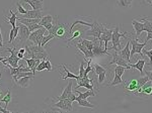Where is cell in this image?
<instances>
[{
  "label": "cell",
  "instance_id": "1",
  "mask_svg": "<svg viewBox=\"0 0 152 113\" xmlns=\"http://www.w3.org/2000/svg\"><path fill=\"white\" fill-rule=\"evenodd\" d=\"M119 25H117L116 28H115L114 31H113V34H112V48L113 51H117V53H119L120 51L122 50V41H120L121 40V38H124L125 40H130V38H127V31H124L123 33H120V30H119Z\"/></svg>",
  "mask_w": 152,
  "mask_h": 113
},
{
  "label": "cell",
  "instance_id": "2",
  "mask_svg": "<svg viewBox=\"0 0 152 113\" xmlns=\"http://www.w3.org/2000/svg\"><path fill=\"white\" fill-rule=\"evenodd\" d=\"M104 28H105V25L99 23L97 20H94V23H92V26L90 28L89 30H85V34H86V35H91V36H94V38L99 40L100 35H102V33H104Z\"/></svg>",
  "mask_w": 152,
  "mask_h": 113
},
{
  "label": "cell",
  "instance_id": "3",
  "mask_svg": "<svg viewBox=\"0 0 152 113\" xmlns=\"http://www.w3.org/2000/svg\"><path fill=\"white\" fill-rule=\"evenodd\" d=\"M111 56H113V60L107 64V66H111V65H114V64H116V65H119V66H123V67L127 68V70H129V69H131V65L127 62L125 59H123V56L120 55L119 53H117V51H114V53L111 54Z\"/></svg>",
  "mask_w": 152,
  "mask_h": 113
},
{
  "label": "cell",
  "instance_id": "4",
  "mask_svg": "<svg viewBox=\"0 0 152 113\" xmlns=\"http://www.w3.org/2000/svg\"><path fill=\"white\" fill-rule=\"evenodd\" d=\"M138 40H133V38H131L130 40V43H131V56H133L134 55H136V54H139L141 56H143V53H142V50H143L144 48L146 46V43H140L137 41Z\"/></svg>",
  "mask_w": 152,
  "mask_h": 113
},
{
  "label": "cell",
  "instance_id": "5",
  "mask_svg": "<svg viewBox=\"0 0 152 113\" xmlns=\"http://www.w3.org/2000/svg\"><path fill=\"white\" fill-rule=\"evenodd\" d=\"M72 103H73V101H71L70 99L66 98V99H63V100H59L57 103L53 104V107L59 108V109L63 110V111L70 112V111H72V110H73Z\"/></svg>",
  "mask_w": 152,
  "mask_h": 113
},
{
  "label": "cell",
  "instance_id": "6",
  "mask_svg": "<svg viewBox=\"0 0 152 113\" xmlns=\"http://www.w3.org/2000/svg\"><path fill=\"white\" fill-rule=\"evenodd\" d=\"M18 26H19V30H18V35L19 38H18V43H21V41H26V40H28L29 38V34H31V31L28 26L26 24L19 22L18 23Z\"/></svg>",
  "mask_w": 152,
  "mask_h": 113
},
{
  "label": "cell",
  "instance_id": "7",
  "mask_svg": "<svg viewBox=\"0 0 152 113\" xmlns=\"http://www.w3.org/2000/svg\"><path fill=\"white\" fill-rule=\"evenodd\" d=\"M113 31H114V29H109V28H107V26H105L104 33H102V35H100V38L99 40L100 45H102V41H104V49L107 51H109V46H107V43H109L110 41H112Z\"/></svg>",
  "mask_w": 152,
  "mask_h": 113
},
{
  "label": "cell",
  "instance_id": "8",
  "mask_svg": "<svg viewBox=\"0 0 152 113\" xmlns=\"http://www.w3.org/2000/svg\"><path fill=\"white\" fill-rule=\"evenodd\" d=\"M131 40V38H130ZM130 40H128V43H126L124 49H122L121 51H119V54L123 56V59L127 61L129 64H131V49H130Z\"/></svg>",
  "mask_w": 152,
  "mask_h": 113
},
{
  "label": "cell",
  "instance_id": "9",
  "mask_svg": "<svg viewBox=\"0 0 152 113\" xmlns=\"http://www.w3.org/2000/svg\"><path fill=\"white\" fill-rule=\"evenodd\" d=\"M68 28V23L64 24H58L57 28H56V33H55V38H61V40H65V34L67 33L66 29Z\"/></svg>",
  "mask_w": 152,
  "mask_h": 113
},
{
  "label": "cell",
  "instance_id": "10",
  "mask_svg": "<svg viewBox=\"0 0 152 113\" xmlns=\"http://www.w3.org/2000/svg\"><path fill=\"white\" fill-rule=\"evenodd\" d=\"M72 83H73V81L72 80H70L69 82H68V85L66 86V87L64 88V90H63V92H62V94L60 95V96H57V97H55L56 99L58 100H63V99H66V98H68L69 97V95L72 93Z\"/></svg>",
  "mask_w": 152,
  "mask_h": 113
},
{
  "label": "cell",
  "instance_id": "11",
  "mask_svg": "<svg viewBox=\"0 0 152 113\" xmlns=\"http://www.w3.org/2000/svg\"><path fill=\"white\" fill-rule=\"evenodd\" d=\"M21 2L29 4L35 10H42L44 6V0H21Z\"/></svg>",
  "mask_w": 152,
  "mask_h": 113
},
{
  "label": "cell",
  "instance_id": "12",
  "mask_svg": "<svg viewBox=\"0 0 152 113\" xmlns=\"http://www.w3.org/2000/svg\"><path fill=\"white\" fill-rule=\"evenodd\" d=\"M76 48L78 49L80 51H82L83 53V55H84V56H86V58H88V59H94V53H92V51H89L88 49L86 48L85 46H83L80 41H78L77 43H75L74 45Z\"/></svg>",
  "mask_w": 152,
  "mask_h": 113
},
{
  "label": "cell",
  "instance_id": "13",
  "mask_svg": "<svg viewBox=\"0 0 152 113\" xmlns=\"http://www.w3.org/2000/svg\"><path fill=\"white\" fill-rule=\"evenodd\" d=\"M23 18H42L43 17V11L42 10H35V9H31V10H28L26 14H23Z\"/></svg>",
  "mask_w": 152,
  "mask_h": 113
},
{
  "label": "cell",
  "instance_id": "14",
  "mask_svg": "<svg viewBox=\"0 0 152 113\" xmlns=\"http://www.w3.org/2000/svg\"><path fill=\"white\" fill-rule=\"evenodd\" d=\"M46 30H47V29L43 26V28H41L37 29V30H35V31H33V33H31V34H29V38H28V41H31L34 45H37V38H38L39 34L45 33Z\"/></svg>",
  "mask_w": 152,
  "mask_h": 113
},
{
  "label": "cell",
  "instance_id": "15",
  "mask_svg": "<svg viewBox=\"0 0 152 113\" xmlns=\"http://www.w3.org/2000/svg\"><path fill=\"white\" fill-rule=\"evenodd\" d=\"M75 92L78 94L77 98H76V100L77 99H87V98L89 97H95V93L94 90H87L86 92H80V91H78L77 89H75Z\"/></svg>",
  "mask_w": 152,
  "mask_h": 113
},
{
  "label": "cell",
  "instance_id": "16",
  "mask_svg": "<svg viewBox=\"0 0 152 113\" xmlns=\"http://www.w3.org/2000/svg\"><path fill=\"white\" fill-rule=\"evenodd\" d=\"M132 25H133L135 31H136V36H137V38H138V36H140V34L144 31L143 22H140V21L134 19V20H132Z\"/></svg>",
  "mask_w": 152,
  "mask_h": 113
},
{
  "label": "cell",
  "instance_id": "17",
  "mask_svg": "<svg viewBox=\"0 0 152 113\" xmlns=\"http://www.w3.org/2000/svg\"><path fill=\"white\" fill-rule=\"evenodd\" d=\"M125 89L128 92H135L139 89L138 87V82H137V79L136 80H130L127 84H125Z\"/></svg>",
  "mask_w": 152,
  "mask_h": 113
},
{
  "label": "cell",
  "instance_id": "18",
  "mask_svg": "<svg viewBox=\"0 0 152 113\" xmlns=\"http://www.w3.org/2000/svg\"><path fill=\"white\" fill-rule=\"evenodd\" d=\"M33 78H34V76H26V77H23V78H20V79H18L15 83L23 88H28L29 86V82H31Z\"/></svg>",
  "mask_w": 152,
  "mask_h": 113
},
{
  "label": "cell",
  "instance_id": "19",
  "mask_svg": "<svg viewBox=\"0 0 152 113\" xmlns=\"http://www.w3.org/2000/svg\"><path fill=\"white\" fill-rule=\"evenodd\" d=\"M131 65V68H134V69H137V70L140 72V75L143 76V69H144V66L146 65V62L145 60H142V59H140V60H138V62H137L136 64H130Z\"/></svg>",
  "mask_w": 152,
  "mask_h": 113
},
{
  "label": "cell",
  "instance_id": "20",
  "mask_svg": "<svg viewBox=\"0 0 152 113\" xmlns=\"http://www.w3.org/2000/svg\"><path fill=\"white\" fill-rule=\"evenodd\" d=\"M141 21L144 25V31L152 33V22L148 19V17H141Z\"/></svg>",
  "mask_w": 152,
  "mask_h": 113
},
{
  "label": "cell",
  "instance_id": "21",
  "mask_svg": "<svg viewBox=\"0 0 152 113\" xmlns=\"http://www.w3.org/2000/svg\"><path fill=\"white\" fill-rule=\"evenodd\" d=\"M62 67H63V69H64V71H65V73H66V76L62 77L63 80H66V79H75V80H77L78 78H79V76L75 75V74H73V73H71L70 71L68 70L67 68H66V66L64 65V64L62 65Z\"/></svg>",
  "mask_w": 152,
  "mask_h": 113
},
{
  "label": "cell",
  "instance_id": "22",
  "mask_svg": "<svg viewBox=\"0 0 152 113\" xmlns=\"http://www.w3.org/2000/svg\"><path fill=\"white\" fill-rule=\"evenodd\" d=\"M133 0H117V5L120 8H130Z\"/></svg>",
  "mask_w": 152,
  "mask_h": 113
},
{
  "label": "cell",
  "instance_id": "23",
  "mask_svg": "<svg viewBox=\"0 0 152 113\" xmlns=\"http://www.w3.org/2000/svg\"><path fill=\"white\" fill-rule=\"evenodd\" d=\"M77 24H81V25H85V26H88V28H91L92 26V23H89V22H86V21H83V20H79V19H76V20L71 24V26L69 28V33H73L72 30H73V28Z\"/></svg>",
  "mask_w": 152,
  "mask_h": 113
},
{
  "label": "cell",
  "instance_id": "24",
  "mask_svg": "<svg viewBox=\"0 0 152 113\" xmlns=\"http://www.w3.org/2000/svg\"><path fill=\"white\" fill-rule=\"evenodd\" d=\"M89 78L87 77V76H84V77H81V78H78L77 79V86L75 87V89H78V88L80 87H84L85 84H87L88 82H90Z\"/></svg>",
  "mask_w": 152,
  "mask_h": 113
},
{
  "label": "cell",
  "instance_id": "25",
  "mask_svg": "<svg viewBox=\"0 0 152 113\" xmlns=\"http://www.w3.org/2000/svg\"><path fill=\"white\" fill-rule=\"evenodd\" d=\"M9 12H10V14H11V16L10 17H6V18H4L6 21H8L9 23L11 24V26L12 28H15L16 26V20H18V17H16V14L14 13L13 11L11 10H9Z\"/></svg>",
  "mask_w": 152,
  "mask_h": 113
},
{
  "label": "cell",
  "instance_id": "26",
  "mask_svg": "<svg viewBox=\"0 0 152 113\" xmlns=\"http://www.w3.org/2000/svg\"><path fill=\"white\" fill-rule=\"evenodd\" d=\"M121 84H125L124 80L122 79L121 76H119L118 74L115 73L114 80H113V81H112V83L110 84V87H114V86H118V85H121Z\"/></svg>",
  "mask_w": 152,
  "mask_h": 113
},
{
  "label": "cell",
  "instance_id": "27",
  "mask_svg": "<svg viewBox=\"0 0 152 113\" xmlns=\"http://www.w3.org/2000/svg\"><path fill=\"white\" fill-rule=\"evenodd\" d=\"M0 101H1L2 103H4L3 106L5 107V108H7V106H8V104H9V102L11 101V92H10V89L7 90L6 95L3 98H1V99H0Z\"/></svg>",
  "mask_w": 152,
  "mask_h": 113
},
{
  "label": "cell",
  "instance_id": "28",
  "mask_svg": "<svg viewBox=\"0 0 152 113\" xmlns=\"http://www.w3.org/2000/svg\"><path fill=\"white\" fill-rule=\"evenodd\" d=\"M26 76H35V73H33L31 71H29V72H20V73H18L16 75L12 76V77H13L14 82H16L18 79H20V78H23V77H26Z\"/></svg>",
  "mask_w": 152,
  "mask_h": 113
},
{
  "label": "cell",
  "instance_id": "29",
  "mask_svg": "<svg viewBox=\"0 0 152 113\" xmlns=\"http://www.w3.org/2000/svg\"><path fill=\"white\" fill-rule=\"evenodd\" d=\"M78 41H80V43H81L83 46H86V48L89 51H92V49H94V41H88V40H84V38H79V40H78Z\"/></svg>",
  "mask_w": 152,
  "mask_h": 113
},
{
  "label": "cell",
  "instance_id": "30",
  "mask_svg": "<svg viewBox=\"0 0 152 113\" xmlns=\"http://www.w3.org/2000/svg\"><path fill=\"white\" fill-rule=\"evenodd\" d=\"M76 101L78 102V105L81 107H87V108H94L95 105L91 104L90 102H88L86 99H77Z\"/></svg>",
  "mask_w": 152,
  "mask_h": 113
},
{
  "label": "cell",
  "instance_id": "31",
  "mask_svg": "<svg viewBox=\"0 0 152 113\" xmlns=\"http://www.w3.org/2000/svg\"><path fill=\"white\" fill-rule=\"evenodd\" d=\"M53 38H55V35H54V34H52V33H49V34H47V35H44L43 36V40H42L41 46H45L49 43V41H52Z\"/></svg>",
  "mask_w": 152,
  "mask_h": 113
},
{
  "label": "cell",
  "instance_id": "32",
  "mask_svg": "<svg viewBox=\"0 0 152 113\" xmlns=\"http://www.w3.org/2000/svg\"><path fill=\"white\" fill-rule=\"evenodd\" d=\"M53 19H54V17L52 15H45V16H43L41 18L40 23L44 26L45 24H47V23H52Z\"/></svg>",
  "mask_w": 152,
  "mask_h": 113
},
{
  "label": "cell",
  "instance_id": "33",
  "mask_svg": "<svg viewBox=\"0 0 152 113\" xmlns=\"http://www.w3.org/2000/svg\"><path fill=\"white\" fill-rule=\"evenodd\" d=\"M148 81H149V78H148V76H147V75L140 76V78H138V79H137V82H138V87L141 88L142 86L145 85Z\"/></svg>",
  "mask_w": 152,
  "mask_h": 113
},
{
  "label": "cell",
  "instance_id": "34",
  "mask_svg": "<svg viewBox=\"0 0 152 113\" xmlns=\"http://www.w3.org/2000/svg\"><path fill=\"white\" fill-rule=\"evenodd\" d=\"M26 25L28 28V29H29V31H31V33H33V31L37 30V29L43 28V25H42L41 23H26Z\"/></svg>",
  "mask_w": 152,
  "mask_h": 113
},
{
  "label": "cell",
  "instance_id": "35",
  "mask_svg": "<svg viewBox=\"0 0 152 113\" xmlns=\"http://www.w3.org/2000/svg\"><path fill=\"white\" fill-rule=\"evenodd\" d=\"M81 35V33H80V29L79 28H77V29H75V31L74 33H73V34H72V36H71L70 38H66V41H67V43H70V41H72L73 40H74V38H77L78 36H80Z\"/></svg>",
  "mask_w": 152,
  "mask_h": 113
},
{
  "label": "cell",
  "instance_id": "36",
  "mask_svg": "<svg viewBox=\"0 0 152 113\" xmlns=\"http://www.w3.org/2000/svg\"><path fill=\"white\" fill-rule=\"evenodd\" d=\"M127 70V68H125V67H123V66H119L118 65L116 68H115V73L116 74H118L119 76H123L124 75V73H125V71Z\"/></svg>",
  "mask_w": 152,
  "mask_h": 113
},
{
  "label": "cell",
  "instance_id": "37",
  "mask_svg": "<svg viewBox=\"0 0 152 113\" xmlns=\"http://www.w3.org/2000/svg\"><path fill=\"white\" fill-rule=\"evenodd\" d=\"M99 84H104V81H105V78H107V71H102L100 72L99 75Z\"/></svg>",
  "mask_w": 152,
  "mask_h": 113
},
{
  "label": "cell",
  "instance_id": "38",
  "mask_svg": "<svg viewBox=\"0 0 152 113\" xmlns=\"http://www.w3.org/2000/svg\"><path fill=\"white\" fill-rule=\"evenodd\" d=\"M84 71H85V68H84V60H82L81 62H80V65H79V78L84 77Z\"/></svg>",
  "mask_w": 152,
  "mask_h": 113
},
{
  "label": "cell",
  "instance_id": "39",
  "mask_svg": "<svg viewBox=\"0 0 152 113\" xmlns=\"http://www.w3.org/2000/svg\"><path fill=\"white\" fill-rule=\"evenodd\" d=\"M45 62H46V59H43V60H41L40 64H39L38 67H37V71H38V72H42V71H44L46 69Z\"/></svg>",
  "mask_w": 152,
  "mask_h": 113
},
{
  "label": "cell",
  "instance_id": "40",
  "mask_svg": "<svg viewBox=\"0 0 152 113\" xmlns=\"http://www.w3.org/2000/svg\"><path fill=\"white\" fill-rule=\"evenodd\" d=\"M142 53H144V55H146L147 56H148L149 58V61H150V62H149V65L150 66H152V49L150 51H147V50H142Z\"/></svg>",
  "mask_w": 152,
  "mask_h": 113
},
{
  "label": "cell",
  "instance_id": "41",
  "mask_svg": "<svg viewBox=\"0 0 152 113\" xmlns=\"http://www.w3.org/2000/svg\"><path fill=\"white\" fill-rule=\"evenodd\" d=\"M104 70L105 69L104 67H102V66L99 65V64H95V67H94V75H99L100 72H102V71H104Z\"/></svg>",
  "mask_w": 152,
  "mask_h": 113
},
{
  "label": "cell",
  "instance_id": "42",
  "mask_svg": "<svg viewBox=\"0 0 152 113\" xmlns=\"http://www.w3.org/2000/svg\"><path fill=\"white\" fill-rule=\"evenodd\" d=\"M16 7H18V11L21 14V15H23V14H26V10L23 8V6H21V4L19 3V2H18V3H16Z\"/></svg>",
  "mask_w": 152,
  "mask_h": 113
},
{
  "label": "cell",
  "instance_id": "43",
  "mask_svg": "<svg viewBox=\"0 0 152 113\" xmlns=\"http://www.w3.org/2000/svg\"><path fill=\"white\" fill-rule=\"evenodd\" d=\"M14 40H15V38H14V28H12L11 30H10V33H9V41H8V43H12Z\"/></svg>",
  "mask_w": 152,
  "mask_h": 113
},
{
  "label": "cell",
  "instance_id": "44",
  "mask_svg": "<svg viewBox=\"0 0 152 113\" xmlns=\"http://www.w3.org/2000/svg\"><path fill=\"white\" fill-rule=\"evenodd\" d=\"M45 67H46V69H47V71H49V72H51V71H52V65H51V62L49 60H46Z\"/></svg>",
  "mask_w": 152,
  "mask_h": 113
},
{
  "label": "cell",
  "instance_id": "45",
  "mask_svg": "<svg viewBox=\"0 0 152 113\" xmlns=\"http://www.w3.org/2000/svg\"><path fill=\"white\" fill-rule=\"evenodd\" d=\"M0 112H2V113H10L9 110H7V108H5L3 106V104H2L1 101H0Z\"/></svg>",
  "mask_w": 152,
  "mask_h": 113
},
{
  "label": "cell",
  "instance_id": "46",
  "mask_svg": "<svg viewBox=\"0 0 152 113\" xmlns=\"http://www.w3.org/2000/svg\"><path fill=\"white\" fill-rule=\"evenodd\" d=\"M145 74L147 76H148V78H149V80L152 82V70H146L145 71Z\"/></svg>",
  "mask_w": 152,
  "mask_h": 113
},
{
  "label": "cell",
  "instance_id": "47",
  "mask_svg": "<svg viewBox=\"0 0 152 113\" xmlns=\"http://www.w3.org/2000/svg\"><path fill=\"white\" fill-rule=\"evenodd\" d=\"M152 40V33H147V38H146V40L144 43H147V41H151Z\"/></svg>",
  "mask_w": 152,
  "mask_h": 113
},
{
  "label": "cell",
  "instance_id": "48",
  "mask_svg": "<svg viewBox=\"0 0 152 113\" xmlns=\"http://www.w3.org/2000/svg\"><path fill=\"white\" fill-rule=\"evenodd\" d=\"M76 98H77V96H75L74 94H73V93H71V94L69 95V97H68V99H70L71 101H76Z\"/></svg>",
  "mask_w": 152,
  "mask_h": 113
},
{
  "label": "cell",
  "instance_id": "49",
  "mask_svg": "<svg viewBox=\"0 0 152 113\" xmlns=\"http://www.w3.org/2000/svg\"><path fill=\"white\" fill-rule=\"evenodd\" d=\"M53 25H54V24H52V23H47V24H45V25H44V28H45L49 31L51 28H53Z\"/></svg>",
  "mask_w": 152,
  "mask_h": 113
},
{
  "label": "cell",
  "instance_id": "50",
  "mask_svg": "<svg viewBox=\"0 0 152 113\" xmlns=\"http://www.w3.org/2000/svg\"><path fill=\"white\" fill-rule=\"evenodd\" d=\"M18 56L19 59H20V60H23V54H21V53H19V51H18Z\"/></svg>",
  "mask_w": 152,
  "mask_h": 113
},
{
  "label": "cell",
  "instance_id": "51",
  "mask_svg": "<svg viewBox=\"0 0 152 113\" xmlns=\"http://www.w3.org/2000/svg\"><path fill=\"white\" fill-rule=\"evenodd\" d=\"M0 41L3 43V38H2V33H1V28H0Z\"/></svg>",
  "mask_w": 152,
  "mask_h": 113
},
{
  "label": "cell",
  "instance_id": "52",
  "mask_svg": "<svg viewBox=\"0 0 152 113\" xmlns=\"http://www.w3.org/2000/svg\"><path fill=\"white\" fill-rule=\"evenodd\" d=\"M145 1L149 4V5H151V6H152V0H145Z\"/></svg>",
  "mask_w": 152,
  "mask_h": 113
},
{
  "label": "cell",
  "instance_id": "53",
  "mask_svg": "<svg viewBox=\"0 0 152 113\" xmlns=\"http://www.w3.org/2000/svg\"><path fill=\"white\" fill-rule=\"evenodd\" d=\"M3 60H5V56H0V62H2Z\"/></svg>",
  "mask_w": 152,
  "mask_h": 113
},
{
  "label": "cell",
  "instance_id": "54",
  "mask_svg": "<svg viewBox=\"0 0 152 113\" xmlns=\"http://www.w3.org/2000/svg\"><path fill=\"white\" fill-rule=\"evenodd\" d=\"M1 94H2V91H1V89H0V97H1ZM1 99V98H0Z\"/></svg>",
  "mask_w": 152,
  "mask_h": 113
},
{
  "label": "cell",
  "instance_id": "55",
  "mask_svg": "<svg viewBox=\"0 0 152 113\" xmlns=\"http://www.w3.org/2000/svg\"><path fill=\"white\" fill-rule=\"evenodd\" d=\"M1 51H0V53H1Z\"/></svg>",
  "mask_w": 152,
  "mask_h": 113
}]
</instances>
